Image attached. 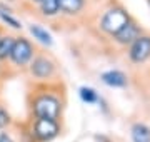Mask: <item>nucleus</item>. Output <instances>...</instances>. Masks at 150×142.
<instances>
[{
    "mask_svg": "<svg viewBox=\"0 0 150 142\" xmlns=\"http://www.w3.org/2000/svg\"><path fill=\"white\" fill-rule=\"evenodd\" d=\"M127 22H129V17H127V13H125L122 9H110V10L105 12V15L102 17L100 27H102V30L115 35Z\"/></svg>",
    "mask_w": 150,
    "mask_h": 142,
    "instance_id": "f03ea898",
    "label": "nucleus"
},
{
    "mask_svg": "<svg viewBox=\"0 0 150 142\" xmlns=\"http://www.w3.org/2000/svg\"><path fill=\"white\" fill-rule=\"evenodd\" d=\"M113 37H115V40L120 42V44H132L135 38L139 37V28H137L135 23L127 22L115 35H113Z\"/></svg>",
    "mask_w": 150,
    "mask_h": 142,
    "instance_id": "0eeeda50",
    "label": "nucleus"
},
{
    "mask_svg": "<svg viewBox=\"0 0 150 142\" xmlns=\"http://www.w3.org/2000/svg\"><path fill=\"white\" fill-rule=\"evenodd\" d=\"M102 80L107 85H110V87H125L127 85L125 74H122V72H118V70H108L105 74H102Z\"/></svg>",
    "mask_w": 150,
    "mask_h": 142,
    "instance_id": "6e6552de",
    "label": "nucleus"
},
{
    "mask_svg": "<svg viewBox=\"0 0 150 142\" xmlns=\"http://www.w3.org/2000/svg\"><path fill=\"white\" fill-rule=\"evenodd\" d=\"M59 7L64 13H69V15H74L77 12L82 10L83 7V0H59Z\"/></svg>",
    "mask_w": 150,
    "mask_h": 142,
    "instance_id": "1a4fd4ad",
    "label": "nucleus"
},
{
    "mask_svg": "<svg viewBox=\"0 0 150 142\" xmlns=\"http://www.w3.org/2000/svg\"><path fill=\"white\" fill-rule=\"evenodd\" d=\"M33 57V47L27 38H15L10 52V59L15 65H27Z\"/></svg>",
    "mask_w": 150,
    "mask_h": 142,
    "instance_id": "7ed1b4c3",
    "label": "nucleus"
},
{
    "mask_svg": "<svg viewBox=\"0 0 150 142\" xmlns=\"http://www.w3.org/2000/svg\"><path fill=\"white\" fill-rule=\"evenodd\" d=\"M33 2H40V0H33Z\"/></svg>",
    "mask_w": 150,
    "mask_h": 142,
    "instance_id": "a211bd4d",
    "label": "nucleus"
},
{
    "mask_svg": "<svg viewBox=\"0 0 150 142\" xmlns=\"http://www.w3.org/2000/svg\"><path fill=\"white\" fill-rule=\"evenodd\" d=\"M40 10L45 17H52L55 13H59L60 7H59V0H40Z\"/></svg>",
    "mask_w": 150,
    "mask_h": 142,
    "instance_id": "f8f14e48",
    "label": "nucleus"
},
{
    "mask_svg": "<svg viewBox=\"0 0 150 142\" xmlns=\"http://www.w3.org/2000/svg\"><path fill=\"white\" fill-rule=\"evenodd\" d=\"M0 142H13V141H12V137L8 136V134L2 132V134H0Z\"/></svg>",
    "mask_w": 150,
    "mask_h": 142,
    "instance_id": "f3484780",
    "label": "nucleus"
},
{
    "mask_svg": "<svg viewBox=\"0 0 150 142\" xmlns=\"http://www.w3.org/2000/svg\"><path fill=\"white\" fill-rule=\"evenodd\" d=\"M80 97H82V100H83V102H87V104H93V102H97L98 95H97V92L93 90V89L82 87L80 89Z\"/></svg>",
    "mask_w": 150,
    "mask_h": 142,
    "instance_id": "4468645a",
    "label": "nucleus"
},
{
    "mask_svg": "<svg viewBox=\"0 0 150 142\" xmlns=\"http://www.w3.org/2000/svg\"><path fill=\"white\" fill-rule=\"evenodd\" d=\"M55 67H54V62L48 60L47 57H37L33 59V62L30 64V72L32 75L38 77V79H47L54 74Z\"/></svg>",
    "mask_w": 150,
    "mask_h": 142,
    "instance_id": "423d86ee",
    "label": "nucleus"
},
{
    "mask_svg": "<svg viewBox=\"0 0 150 142\" xmlns=\"http://www.w3.org/2000/svg\"><path fill=\"white\" fill-rule=\"evenodd\" d=\"M150 57V37L139 35L132 42L130 47V59L134 62H144Z\"/></svg>",
    "mask_w": 150,
    "mask_h": 142,
    "instance_id": "39448f33",
    "label": "nucleus"
},
{
    "mask_svg": "<svg viewBox=\"0 0 150 142\" xmlns=\"http://www.w3.org/2000/svg\"><path fill=\"white\" fill-rule=\"evenodd\" d=\"M8 122H10V117L7 114L5 110L0 107V129H4L5 126H8Z\"/></svg>",
    "mask_w": 150,
    "mask_h": 142,
    "instance_id": "dca6fc26",
    "label": "nucleus"
},
{
    "mask_svg": "<svg viewBox=\"0 0 150 142\" xmlns=\"http://www.w3.org/2000/svg\"><path fill=\"white\" fill-rule=\"evenodd\" d=\"M132 139L134 142H150V129L144 124H135L132 127Z\"/></svg>",
    "mask_w": 150,
    "mask_h": 142,
    "instance_id": "9b49d317",
    "label": "nucleus"
},
{
    "mask_svg": "<svg viewBox=\"0 0 150 142\" xmlns=\"http://www.w3.org/2000/svg\"><path fill=\"white\" fill-rule=\"evenodd\" d=\"M60 127L57 120H48V119H37L33 124V136L37 137L40 142H48L54 137L59 136Z\"/></svg>",
    "mask_w": 150,
    "mask_h": 142,
    "instance_id": "20e7f679",
    "label": "nucleus"
},
{
    "mask_svg": "<svg viewBox=\"0 0 150 142\" xmlns=\"http://www.w3.org/2000/svg\"><path fill=\"white\" fill-rule=\"evenodd\" d=\"M0 18H2L7 25H10L12 28H17V30H18V28H22V23L17 20L15 17L10 15V12H5L4 9H0Z\"/></svg>",
    "mask_w": 150,
    "mask_h": 142,
    "instance_id": "2eb2a0df",
    "label": "nucleus"
},
{
    "mask_svg": "<svg viewBox=\"0 0 150 142\" xmlns=\"http://www.w3.org/2000/svg\"><path fill=\"white\" fill-rule=\"evenodd\" d=\"M13 42L15 38L10 37V35H5V37H0V60L10 57L12 47H13Z\"/></svg>",
    "mask_w": 150,
    "mask_h": 142,
    "instance_id": "ddd939ff",
    "label": "nucleus"
},
{
    "mask_svg": "<svg viewBox=\"0 0 150 142\" xmlns=\"http://www.w3.org/2000/svg\"><path fill=\"white\" fill-rule=\"evenodd\" d=\"M30 33L33 35V38H37L40 44L43 45H52V35L45 30L43 27H40V25H37V23H33V25H30Z\"/></svg>",
    "mask_w": 150,
    "mask_h": 142,
    "instance_id": "9d476101",
    "label": "nucleus"
},
{
    "mask_svg": "<svg viewBox=\"0 0 150 142\" xmlns=\"http://www.w3.org/2000/svg\"><path fill=\"white\" fill-rule=\"evenodd\" d=\"M33 112L37 115V119H48V120H57L60 114V102L59 99L52 95H42L35 100L33 104Z\"/></svg>",
    "mask_w": 150,
    "mask_h": 142,
    "instance_id": "f257e3e1",
    "label": "nucleus"
}]
</instances>
